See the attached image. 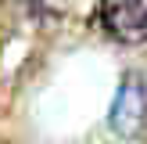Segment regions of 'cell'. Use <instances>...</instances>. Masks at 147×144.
I'll use <instances>...</instances> for the list:
<instances>
[{
  "label": "cell",
  "instance_id": "obj_2",
  "mask_svg": "<svg viewBox=\"0 0 147 144\" xmlns=\"http://www.w3.org/2000/svg\"><path fill=\"white\" fill-rule=\"evenodd\" d=\"M108 122H111V130L119 137H136L144 130V122H147V83H144V76L133 72V76L122 79L119 94L111 101Z\"/></svg>",
  "mask_w": 147,
  "mask_h": 144
},
{
  "label": "cell",
  "instance_id": "obj_1",
  "mask_svg": "<svg viewBox=\"0 0 147 144\" xmlns=\"http://www.w3.org/2000/svg\"><path fill=\"white\" fill-rule=\"evenodd\" d=\"M100 29L119 43H147V0H100Z\"/></svg>",
  "mask_w": 147,
  "mask_h": 144
}]
</instances>
